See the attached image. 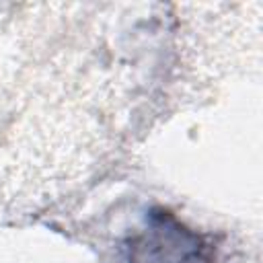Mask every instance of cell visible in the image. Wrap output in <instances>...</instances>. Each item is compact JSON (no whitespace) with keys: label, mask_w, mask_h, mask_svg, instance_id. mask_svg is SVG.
I'll return each instance as SVG.
<instances>
[{"label":"cell","mask_w":263,"mask_h":263,"mask_svg":"<svg viewBox=\"0 0 263 263\" xmlns=\"http://www.w3.org/2000/svg\"><path fill=\"white\" fill-rule=\"evenodd\" d=\"M129 263H212V257L197 234L160 212L148 234L132 242Z\"/></svg>","instance_id":"cell-1"}]
</instances>
